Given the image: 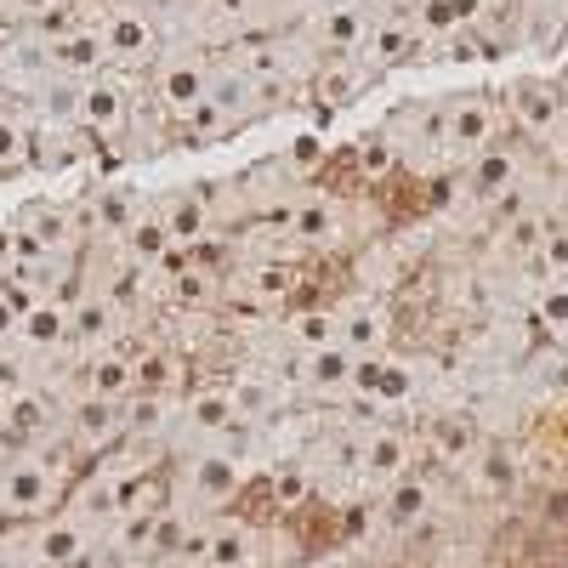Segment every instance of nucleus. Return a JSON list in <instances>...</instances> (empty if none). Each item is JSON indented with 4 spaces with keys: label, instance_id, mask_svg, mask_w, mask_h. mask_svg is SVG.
<instances>
[{
    "label": "nucleus",
    "instance_id": "aec40b11",
    "mask_svg": "<svg viewBox=\"0 0 568 568\" xmlns=\"http://www.w3.org/2000/svg\"><path fill=\"white\" fill-rule=\"evenodd\" d=\"M364 398H375V404H398V398H409L415 393V375H409V364H398V358H364L358 364V382H353Z\"/></svg>",
    "mask_w": 568,
    "mask_h": 568
},
{
    "label": "nucleus",
    "instance_id": "ea45409f",
    "mask_svg": "<svg viewBox=\"0 0 568 568\" xmlns=\"http://www.w3.org/2000/svg\"><path fill=\"white\" fill-rule=\"evenodd\" d=\"M546 324L557 329V336L568 342V291H557V296H546Z\"/></svg>",
    "mask_w": 568,
    "mask_h": 568
},
{
    "label": "nucleus",
    "instance_id": "423d86ee",
    "mask_svg": "<svg viewBox=\"0 0 568 568\" xmlns=\"http://www.w3.org/2000/svg\"><path fill=\"white\" fill-rule=\"evenodd\" d=\"M74 125L91 131V136H120L131 125V98H125V85L114 80H85L80 85V109H74Z\"/></svg>",
    "mask_w": 568,
    "mask_h": 568
},
{
    "label": "nucleus",
    "instance_id": "b1692460",
    "mask_svg": "<svg viewBox=\"0 0 568 568\" xmlns=\"http://www.w3.org/2000/svg\"><path fill=\"white\" fill-rule=\"evenodd\" d=\"M205 562L211 568H251L256 562V535L245 524H216L205 535Z\"/></svg>",
    "mask_w": 568,
    "mask_h": 568
},
{
    "label": "nucleus",
    "instance_id": "5701e85b",
    "mask_svg": "<svg viewBox=\"0 0 568 568\" xmlns=\"http://www.w3.org/2000/svg\"><path fill=\"white\" fill-rule=\"evenodd\" d=\"M85 393H91V398H131V393H136V364L120 358L114 347L98 353V358L85 364Z\"/></svg>",
    "mask_w": 568,
    "mask_h": 568
},
{
    "label": "nucleus",
    "instance_id": "1a4fd4ad",
    "mask_svg": "<svg viewBox=\"0 0 568 568\" xmlns=\"http://www.w3.org/2000/svg\"><path fill=\"white\" fill-rule=\"evenodd\" d=\"M91 551V524H80V517H52V524H40L34 540H29V557L40 568H74L80 557Z\"/></svg>",
    "mask_w": 568,
    "mask_h": 568
},
{
    "label": "nucleus",
    "instance_id": "393cba45",
    "mask_svg": "<svg viewBox=\"0 0 568 568\" xmlns=\"http://www.w3.org/2000/svg\"><path fill=\"white\" fill-rule=\"evenodd\" d=\"M182 415H187V426H194V433H233V426H240V404H233V393H222V387L194 393Z\"/></svg>",
    "mask_w": 568,
    "mask_h": 568
},
{
    "label": "nucleus",
    "instance_id": "c756f323",
    "mask_svg": "<svg viewBox=\"0 0 568 568\" xmlns=\"http://www.w3.org/2000/svg\"><path fill=\"white\" fill-rule=\"evenodd\" d=\"M291 336L302 342V353H313V347H342V313H296V318H291Z\"/></svg>",
    "mask_w": 568,
    "mask_h": 568
},
{
    "label": "nucleus",
    "instance_id": "7c9ffc66",
    "mask_svg": "<svg viewBox=\"0 0 568 568\" xmlns=\"http://www.w3.org/2000/svg\"><path fill=\"white\" fill-rule=\"evenodd\" d=\"M382 342H387V318L382 313H342V347L369 358Z\"/></svg>",
    "mask_w": 568,
    "mask_h": 568
},
{
    "label": "nucleus",
    "instance_id": "f8f14e48",
    "mask_svg": "<svg viewBox=\"0 0 568 568\" xmlns=\"http://www.w3.org/2000/svg\"><path fill=\"white\" fill-rule=\"evenodd\" d=\"M358 364H364V353H353V347H313V353H302V382L313 393H347L358 382Z\"/></svg>",
    "mask_w": 568,
    "mask_h": 568
},
{
    "label": "nucleus",
    "instance_id": "2eb2a0df",
    "mask_svg": "<svg viewBox=\"0 0 568 568\" xmlns=\"http://www.w3.org/2000/svg\"><path fill=\"white\" fill-rule=\"evenodd\" d=\"M0 433H7V444H23V455H29V438H45V433H52V409H45V398H40L34 387H18V393H7Z\"/></svg>",
    "mask_w": 568,
    "mask_h": 568
},
{
    "label": "nucleus",
    "instance_id": "9b49d317",
    "mask_svg": "<svg viewBox=\"0 0 568 568\" xmlns=\"http://www.w3.org/2000/svg\"><path fill=\"white\" fill-rule=\"evenodd\" d=\"M69 342L74 347H91V353H109L114 347V302L80 291L69 302Z\"/></svg>",
    "mask_w": 568,
    "mask_h": 568
},
{
    "label": "nucleus",
    "instance_id": "37998d69",
    "mask_svg": "<svg viewBox=\"0 0 568 568\" xmlns=\"http://www.w3.org/2000/svg\"><path fill=\"white\" fill-rule=\"evenodd\" d=\"M546 262L551 267H568V240H546Z\"/></svg>",
    "mask_w": 568,
    "mask_h": 568
},
{
    "label": "nucleus",
    "instance_id": "de8ad7c7",
    "mask_svg": "<svg viewBox=\"0 0 568 568\" xmlns=\"http://www.w3.org/2000/svg\"><path fill=\"white\" fill-rule=\"evenodd\" d=\"M0 562H7V535H0Z\"/></svg>",
    "mask_w": 568,
    "mask_h": 568
},
{
    "label": "nucleus",
    "instance_id": "9d476101",
    "mask_svg": "<svg viewBox=\"0 0 568 568\" xmlns=\"http://www.w3.org/2000/svg\"><path fill=\"white\" fill-rule=\"evenodd\" d=\"M154 216L165 222L171 245H194V240H205V227H211V194L205 187H182V194H165L154 205Z\"/></svg>",
    "mask_w": 568,
    "mask_h": 568
},
{
    "label": "nucleus",
    "instance_id": "a18cd8bd",
    "mask_svg": "<svg viewBox=\"0 0 568 568\" xmlns=\"http://www.w3.org/2000/svg\"><path fill=\"white\" fill-rule=\"evenodd\" d=\"M557 142H562V149H568V114H562V136H557Z\"/></svg>",
    "mask_w": 568,
    "mask_h": 568
},
{
    "label": "nucleus",
    "instance_id": "72a5a7b5",
    "mask_svg": "<svg viewBox=\"0 0 568 568\" xmlns=\"http://www.w3.org/2000/svg\"><path fill=\"white\" fill-rule=\"evenodd\" d=\"M176 358H149V364H136V393H171L176 387Z\"/></svg>",
    "mask_w": 568,
    "mask_h": 568
},
{
    "label": "nucleus",
    "instance_id": "e433bc0d",
    "mask_svg": "<svg viewBox=\"0 0 568 568\" xmlns=\"http://www.w3.org/2000/svg\"><path fill=\"white\" fill-rule=\"evenodd\" d=\"M438 455L444 460H471V455H478V433H466V426H438Z\"/></svg>",
    "mask_w": 568,
    "mask_h": 568
},
{
    "label": "nucleus",
    "instance_id": "c9c22d12",
    "mask_svg": "<svg viewBox=\"0 0 568 568\" xmlns=\"http://www.w3.org/2000/svg\"><path fill=\"white\" fill-rule=\"evenodd\" d=\"M18 329H23V302L0 284V353H18Z\"/></svg>",
    "mask_w": 568,
    "mask_h": 568
},
{
    "label": "nucleus",
    "instance_id": "473e14b6",
    "mask_svg": "<svg viewBox=\"0 0 568 568\" xmlns=\"http://www.w3.org/2000/svg\"><path fill=\"white\" fill-rule=\"evenodd\" d=\"M165 245H171V233H165V222H160L154 211H149V216H142V222L125 233V251H131V256H160Z\"/></svg>",
    "mask_w": 568,
    "mask_h": 568
},
{
    "label": "nucleus",
    "instance_id": "f3484780",
    "mask_svg": "<svg viewBox=\"0 0 568 568\" xmlns=\"http://www.w3.org/2000/svg\"><path fill=\"white\" fill-rule=\"evenodd\" d=\"M18 347H23V353H52V347H69V302H34V307H23Z\"/></svg>",
    "mask_w": 568,
    "mask_h": 568
},
{
    "label": "nucleus",
    "instance_id": "a211bd4d",
    "mask_svg": "<svg viewBox=\"0 0 568 568\" xmlns=\"http://www.w3.org/2000/svg\"><path fill=\"white\" fill-rule=\"evenodd\" d=\"M91 227H98L103 233V240H120L125 245V233L142 222V216H149V205H142V194H131V187H114V194H98V200H91Z\"/></svg>",
    "mask_w": 568,
    "mask_h": 568
},
{
    "label": "nucleus",
    "instance_id": "a878e982",
    "mask_svg": "<svg viewBox=\"0 0 568 568\" xmlns=\"http://www.w3.org/2000/svg\"><path fill=\"white\" fill-rule=\"evenodd\" d=\"M34 165V114H0V176Z\"/></svg>",
    "mask_w": 568,
    "mask_h": 568
},
{
    "label": "nucleus",
    "instance_id": "6ab92c4d",
    "mask_svg": "<svg viewBox=\"0 0 568 568\" xmlns=\"http://www.w3.org/2000/svg\"><path fill=\"white\" fill-rule=\"evenodd\" d=\"M409 52H415V29L398 23V18H382V23H369V34H364V45H358V63H364V69H393V63H404Z\"/></svg>",
    "mask_w": 568,
    "mask_h": 568
},
{
    "label": "nucleus",
    "instance_id": "20e7f679",
    "mask_svg": "<svg viewBox=\"0 0 568 568\" xmlns=\"http://www.w3.org/2000/svg\"><path fill=\"white\" fill-rule=\"evenodd\" d=\"M211 74H216V63H205V58H165L154 69V98L171 114H194L211 98Z\"/></svg>",
    "mask_w": 568,
    "mask_h": 568
},
{
    "label": "nucleus",
    "instance_id": "bb28decb",
    "mask_svg": "<svg viewBox=\"0 0 568 568\" xmlns=\"http://www.w3.org/2000/svg\"><path fill=\"white\" fill-rule=\"evenodd\" d=\"M426 511H433V489L426 484H415V478H398L393 489H387V506H382V517L393 529H415V524H426Z\"/></svg>",
    "mask_w": 568,
    "mask_h": 568
},
{
    "label": "nucleus",
    "instance_id": "58836bf2",
    "mask_svg": "<svg viewBox=\"0 0 568 568\" xmlns=\"http://www.w3.org/2000/svg\"><path fill=\"white\" fill-rule=\"evenodd\" d=\"M500 182H511V160L506 154H484L478 160V187L489 194V187H500Z\"/></svg>",
    "mask_w": 568,
    "mask_h": 568
},
{
    "label": "nucleus",
    "instance_id": "cd10ccee",
    "mask_svg": "<svg viewBox=\"0 0 568 568\" xmlns=\"http://www.w3.org/2000/svg\"><path fill=\"white\" fill-rule=\"evenodd\" d=\"M517 478H524V466H517L511 449H478L471 455V489H484V495H506Z\"/></svg>",
    "mask_w": 568,
    "mask_h": 568
},
{
    "label": "nucleus",
    "instance_id": "7ed1b4c3",
    "mask_svg": "<svg viewBox=\"0 0 568 568\" xmlns=\"http://www.w3.org/2000/svg\"><path fill=\"white\" fill-rule=\"evenodd\" d=\"M125 438V398H80L69 409V444L85 455H109Z\"/></svg>",
    "mask_w": 568,
    "mask_h": 568
},
{
    "label": "nucleus",
    "instance_id": "dca6fc26",
    "mask_svg": "<svg viewBox=\"0 0 568 568\" xmlns=\"http://www.w3.org/2000/svg\"><path fill=\"white\" fill-rule=\"evenodd\" d=\"M489 131H495V114H489L484 98H455V103H449V114H444V142H449L455 154L484 149Z\"/></svg>",
    "mask_w": 568,
    "mask_h": 568
},
{
    "label": "nucleus",
    "instance_id": "79ce46f5",
    "mask_svg": "<svg viewBox=\"0 0 568 568\" xmlns=\"http://www.w3.org/2000/svg\"><path fill=\"white\" fill-rule=\"evenodd\" d=\"M302 495H307V484H302V471H284V478H278V500L291 506V500H302Z\"/></svg>",
    "mask_w": 568,
    "mask_h": 568
},
{
    "label": "nucleus",
    "instance_id": "f257e3e1",
    "mask_svg": "<svg viewBox=\"0 0 568 568\" xmlns=\"http://www.w3.org/2000/svg\"><path fill=\"white\" fill-rule=\"evenodd\" d=\"M63 495V466L52 455H18L7 471H0V506H7L12 517H40V511H52V500Z\"/></svg>",
    "mask_w": 568,
    "mask_h": 568
},
{
    "label": "nucleus",
    "instance_id": "a19ab883",
    "mask_svg": "<svg viewBox=\"0 0 568 568\" xmlns=\"http://www.w3.org/2000/svg\"><path fill=\"white\" fill-rule=\"evenodd\" d=\"M7 7H12L18 18H45V12H58L63 0H7Z\"/></svg>",
    "mask_w": 568,
    "mask_h": 568
},
{
    "label": "nucleus",
    "instance_id": "39448f33",
    "mask_svg": "<svg viewBox=\"0 0 568 568\" xmlns=\"http://www.w3.org/2000/svg\"><path fill=\"white\" fill-rule=\"evenodd\" d=\"M98 34H103V45H109L114 63H149V58H154V40H160V29L149 23V12H142L136 0L114 7V12L98 23Z\"/></svg>",
    "mask_w": 568,
    "mask_h": 568
},
{
    "label": "nucleus",
    "instance_id": "49530a36",
    "mask_svg": "<svg viewBox=\"0 0 568 568\" xmlns=\"http://www.w3.org/2000/svg\"><path fill=\"white\" fill-rule=\"evenodd\" d=\"M296 7H329V0H296Z\"/></svg>",
    "mask_w": 568,
    "mask_h": 568
},
{
    "label": "nucleus",
    "instance_id": "ddd939ff",
    "mask_svg": "<svg viewBox=\"0 0 568 568\" xmlns=\"http://www.w3.org/2000/svg\"><path fill=\"white\" fill-rule=\"evenodd\" d=\"M12 233H23V240H34L52 256H74L69 251V211H58L52 200H23V211L12 216Z\"/></svg>",
    "mask_w": 568,
    "mask_h": 568
},
{
    "label": "nucleus",
    "instance_id": "6e6552de",
    "mask_svg": "<svg viewBox=\"0 0 568 568\" xmlns=\"http://www.w3.org/2000/svg\"><path fill=\"white\" fill-rule=\"evenodd\" d=\"M45 69L69 74V80H98V69H109V45H103L98 23H80L58 45H45Z\"/></svg>",
    "mask_w": 568,
    "mask_h": 568
},
{
    "label": "nucleus",
    "instance_id": "4468645a",
    "mask_svg": "<svg viewBox=\"0 0 568 568\" xmlns=\"http://www.w3.org/2000/svg\"><path fill=\"white\" fill-rule=\"evenodd\" d=\"M511 109H517V125L535 136H551L562 125V98L546 80H511Z\"/></svg>",
    "mask_w": 568,
    "mask_h": 568
},
{
    "label": "nucleus",
    "instance_id": "412c9836",
    "mask_svg": "<svg viewBox=\"0 0 568 568\" xmlns=\"http://www.w3.org/2000/svg\"><path fill=\"white\" fill-rule=\"evenodd\" d=\"M369 12L358 7V0H329L324 7V29H318V40L324 45H336V52H358L364 45V34H369Z\"/></svg>",
    "mask_w": 568,
    "mask_h": 568
},
{
    "label": "nucleus",
    "instance_id": "f704fd0d",
    "mask_svg": "<svg viewBox=\"0 0 568 568\" xmlns=\"http://www.w3.org/2000/svg\"><path fill=\"white\" fill-rule=\"evenodd\" d=\"M233 404H240V415H267L278 404V387L273 382H240L233 387Z\"/></svg>",
    "mask_w": 568,
    "mask_h": 568
},
{
    "label": "nucleus",
    "instance_id": "2f4dec72",
    "mask_svg": "<svg viewBox=\"0 0 568 568\" xmlns=\"http://www.w3.org/2000/svg\"><path fill=\"white\" fill-rule=\"evenodd\" d=\"M165 426V393H131L125 398V438H154Z\"/></svg>",
    "mask_w": 568,
    "mask_h": 568
},
{
    "label": "nucleus",
    "instance_id": "c85d7f7f",
    "mask_svg": "<svg viewBox=\"0 0 568 568\" xmlns=\"http://www.w3.org/2000/svg\"><path fill=\"white\" fill-rule=\"evenodd\" d=\"M74 131H80V125L34 120V165H40V171H63V165H74Z\"/></svg>",
    "mask_w": 568,
    "mask_h": 568
},
{
    "label": "nucleus",
    "instance_id": "0eeeda50",
    "mask_svg": "<svg viewBox=\"0 0 568 568\" xmlns=\"http://www.w3.org/2000/svg\"><path fill=\"white\" fill-rule=\"evenodd\" d=\"M353 466H358V478H364V484L393 489V484L404 478V471H409V438H404V433H393V426H382V433H364V438H358Z\"/></svg>",
    "mask_w": 568,
    "mask_h": 568
},
{
    "label": "nucleus",
    "instance_id": "c03bdc74",
    "mask_svg": "<svg viewBox=\"0 0 568 568\" xmlns=\"http://www.w3.org/2000/svg\"><path fill=\"white\" fill-rule=\"evenodd\" d=\"M7 69H12V58H7V52H0V80H7Z\"/></svg>",
    "mask_w": 568,
    "mask_h": 568
},
{
    "label": "nucleus",
    "instance_id": "f03ea898",
    "mask_svg": "<svg viewBox=\"0 0 568 568\" xmlns=\"http://www.w3.org/2000/svg\"><path fill=\"white\" fill-rule=\"evenodd\" d=\"M240 489H245V466L233 460L227 449H200V455L182 460V500L194 511H216Z\"/></svg>",
    "mask_w": 568,
    "mask_h": 568
},
{
    "label": "nucleus",
    "instance_id": "4c0bfd02",
    "mask_svg": "<svg viewBox=\"0 0 568 568\" xmlns=\"http://www.w3.org/2000/svg\"><path fill=\"white\" fill-rule=\"evenodd\" d=\"M353 91H358V80H353V74L318 69V98H324V103H353Z\"/></svg>",
    "mask_w": 568,
    "mask_h": 568
},
{
    "label": "nucleus",
    "instance_id": "4be33fe9",
    "mask_svg": "<svg viewBox=\"0 0 568 568\" xmlns=\"http://www.w3.org/2000/svg\"><path fill=\"white\" fill-rule=\"evenodd\" d=\"M109 540H114V551H120L125 562L160 557V551H165V546H160V511H125Z\"/></svg>",
    "mask_w": 568,
    "mask_h": 568
}]
</instances>
